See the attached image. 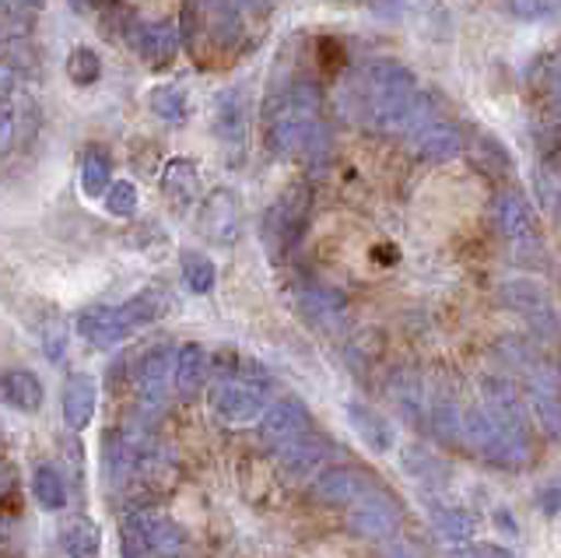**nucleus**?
<instances>
[{"label":"nucleus","mask_w":561,"mask_h":558,"mask_svg":"<svg viewBox=\"0 0 561 558\" xmlns=\"http://www.w3.org/2000/svg\"><path fill=\"white\" fill-rule=\"evenodd\" d=\"M417 95V78L400 60H373L344 84L341 106L368 130L397 134V124Z\"/></svg>","instance_id":"1"},{"label":"nucleus","mask_w":561,"mask_h":558,"mask_svg":"<svg viewBox=\"0 0 561 558\" xmlns=\"http://www.w3.org/2000/svg\"><path fill=\"white\" fill-rule=\"evenodd\" d=\"M169 309V299L158 288H145L119 306H92L78 312V334L95 348H116L134 338L140 327L154 323Z\"/></svg>","instance_id":"2"},{"label":"nucleus","mask_w":561,"mask_h":558,"mask_svg":"<svg viewBox=\"0 0 561 558\" xmlns=\"http://www.w3.org/2000/svg\"><path fill=\"white\" fill-rule=\"evenodd\" d=\"M207 405L228 425H250L271 405V379L256 373H232L210 383Z\"/></svg>","instance_id":"3"},{"label":"nucleus","mask_w":561,"mask_h":558,"mask_svg":"<svg viewBox=\"0 0 561 558\" xmlns=\"http://www.w3.org/2000/svg\"><path fill=\"white\" fill-rule=\"evenodd\" d=\"M309 207H312V194L306 186H291L285 190L263 215V242H267L271 257H285L298 247L306 225H309Z\"/></svg>","instance_id":"4"},{"label":"nucleus","mask_w":561,"mask_h":558,"mask_svg":"<svg viewBox=\"0 0 561 558\" xmlns=\"http://www.w3.org/2000/svg\"><path fill=\"white\" fill-rule=\"evenodd\" d=\"M127 540L148 558H180L186 551V531L162 510H137L127 520Z\"/></svg>","instance_id":"5"},{"label":"nucleus","mask_w":561,"mask_h":558,"mask_svg":"<svg viewBox=\"0 0 561 558\" xmlns=\"http://www.w3.org/2000/svg\"><path fill=\"white\" fill-rule=\"evenodd\" d=\"M172 355L175 352L169 344H158L137 365V379H134L137 383V397H140V418H137V422L148 425V429H151V422L158 418V411H162L165 397L172 390Z\"/></svg>","instance_id":"6"},{"label":"nucleus","mask_w":561,"mask_h":558,"mask_svg":"<svg viewBox=\"0 0 561 558\" xmlns=\"http://www.w3.org/2000/svg\"><path fill=\"white\" fill-rule=\"evenodd\" d=\"M242 221H245V215H242V201H239L236 190L218 186L201 201L197 225L215 247H232V242H239Z\"/></svg>","instance_id":"7"},{"label":"nucleus","mask_w":561,"mask_h":558,"mask_svg":"<svg viewBox=\"0 0 561 558\" xmlns=\"http://www.w3.org/2000/svg\"><path fill=\"white\" fill-rule=\"evenodd\" d=\"M347 523L365 540H390L400 531V513L393 510V502L382 488H373V492H365L347 505Z\"/></svg>","instance_id":"8"},{"label":"nucleus","mask_w":561,"mask_h":558,"mask_svg":"<svg viewBox=\"0 0 561 558\" xmlns=\"http://www.w3.org/2000/svg\"><path fill=\"white\" fill-rule=\"evenodd\" d=\"M127 43L134 46V54L145 64L169 67L175 60V54H180V25L130 19L127 22Z\"/></svg>","instance_id":"9"},{"label":"nucleus","mask_w":561,"mask_h":558,"mask_svg":"<svg viewBox=\"0 0 561 558\" xmlns=\"http://www.w3.org/2000/svg\"><path fill=\"white\" fill-rule=\"evenodd\" d=\"M274 460H277V467L285 470V475H291V478H312V475H320V470L330 467V460H333V446L323 440V435H316V432L309 429V432H302V435H295V440L274 446Z\"/></svg>","instance_id":"10"},{"label":"nucleus","mask_w":561,"mask_h":558,"mask_svg":"<svg viewBox=\"0 0 561 558\" xmlns=\"http://www.w3.org/2000/svg\"><path fill=\"white\" fill-rule=\"evenodd\" d=\"M491 218H495V229L502 232V239H508L513 247H537L540 242L534 207L516 190H502L495 204H491Z\"/></svg>","instance_id":"11"},{"label":"nucleus","mask_w":561,"mask_h":558,"mask_svg":"<svg viewBox=\"0 0 561 558\" xmlns=\"http://www.w3.org/2000/svg\"><path fill=\"white\" fill-rule=\"evenodd\" d=\"M312 422H309V408L302 405L298 397H280V400H271L267 411L260 414V440L267 443L271 449L295 440V435L309 432Z\"/></svg>","instance_id":"12"},{"label":"nucleus","mask_w":561,"mask_h":558,"mask_svg":"<svg viewBox=\"0 0 561 558\" xmlns=\"http://www.w3.org/2000/svg\"><path fill=\"white\" fill-rule=\"evenodd\" d=\"M215 134H218L225 155L232 151V162H239L245 151V137H250V106H245L239 89L221 92L218 110H215Z\"/></svg>","instance_id":"13"},{"label":"nucleus","mask_w":561,"mask_h":558,"mask_svg":"<svg viewBox=\"0 0 561 558\" xmlns=\"http://www.w3.org/2000/svg\"><path fill=\"white\" fill-rule=\"evenodd\" d=\"M373 488L379 485L358 467H327L316 475V496L330 505H341V510H347L351 502L362 499L365 492H373Z\"/></svg>","instance_id":"14"},{"label":"nucleus","mask_w":561,"mask_h":558,"mask_svg":"<svg viewBox=\"0 0 561 558\" xmlns=\"http://www.w3.org/2000/svg\"><path fill=\"white\" fill-rule=\"evenodd\" d=\"M201 29L218 49H232L242 39V8L236 0H197Z\"/></svg>","instance_id":"15"},{"label":"nucleus","mask_w":561,"mask_h":558,"mask_svg":"<svg viewBox=\"0 0 561 558\" xmlns=\"http://www.w3.org/2000/svg\"><path fill=\"white\" fill-rule=\"evenodd\" d=\"M64 422L70 432H84L88 425H92L95 418V408H99V383L95 376L88 373H70L67 383H64Z\"/></svg>","instance_id":"16"},{"label":"nucleus","mask_w":561,"mask_h":558,"mask_svg":"<svg viewBox=\"0 0 561 558\" xmlns=\"http://www.w3.org/2000/svg\"><path fill=\"white\" fill-rule=\"evenodd\" d=\"M344 418H347L351 432H355L358 440H362V446H368L373 453H390L397 446V432H393L390 418H386V414L358 405V400H347Z\"/></svg>","instance_id":"17"},{"label":"nucleus","mask_w":561,"mask_h":558,"mask_svg":"<svg viewBox=\"0 0 561 558\" xmlns=\"http://www.w3.org/2000/svg\"><path fill=\"white\" fill-rule=\"evenodd\" d=\"M414 155L425 162H449L463 151V134L456 130L449 119H432V124L417 127L411 134Z\"/></svg>","instance_id":"18"},{"label":"nucleus","mask_w":561,"mask_h":558,"mask_svg":"<svg viewBox=\"0 0 561 558\" xmlns=\"http://www.w3.org/2000/svg\"><path fill=\"white\" fill-rule=\"evenodd\" d=\"M0 400L22 414H35L46 405V387H43V379L28 369H8L0 376Z\"/></svg>","instance_id":"19"},{"label":"nucleus","mask_w":561,"mask_h":558,"mask_svg":"<svg viewBox=\"0 0 561 558\" xmlns=\"http://www.w3.org/2000/svg\"><path fill=\"white\" fill-rule=\"evenodd\" d=\"M393 408L403 422H411L414 429H425V414H428V394H425V383H421L414 373H400L393 376Z\"/></svg>","instance_id":"20"},{"label":"nucleus","mask_w":561,"mask_h":558,"mask_svg":"<svg viewBox=\"0 0 561 558\" xmlns=\"http://www.w3.org/2000/svg\"><path fill=\"white\" fill-rule=\"evenodd\" d=\"M207 379V352L197 341H186L180 352L172 355V387L183 397L197 394Z\"/></svg>","instance_id":"21"},{"label":"nucleus","mask_w":561,"mask_h":558,"mask_svg":"<svg viewBox=\"0 0 561 558\" xmlns=\"http://www.w3.org/2000/svg\"><path fill=\"white\" fill-rule=\"evenodd\" d=\"M298 306H302V312L312 323H320L327 330H333L344 320V295L327 285H306L298 292Z\"/></svg>","instance_id":"22"},{"label":"nucleus","mask_w":561,"mask_h":558,"mask_svg":"<svg viewBox=\"0 0 561 558\" xmlns=\"http://www.w3.org/2000/svg\"><path fill=\"white\" fill-rule=\"evenodd\" d=\"M432 531L446 548H460L470 545L473 534H478V516L460 510V505H443V510L432 513Z\"/></svg>","instance_id":"23"},{"label":"nucleus","mask_w":561,"mask_h":558,"mask_svg":"<svg viewBox=\"0 0 561 558\" xmlns=\"http://www.w3.org/2000/svg\"><path fill=\"white\" fill-rule=\"evenodd\" d=\"M162 194L175 207H186V204L197 201V162L193 159H169L162 169Z\"/></svg>","instance_id":"24"},{"label":"nucleus","mask_w":561,"mask_h":558,"mask_svg":"<svg viewBox=\"0 0 561 558\" xmlns=\"http://www.w3.org/2000/svg\"><path fill=\"white\" fill-rule=\"evenodd\" d=\"M60 545H64L67 558H99L102 555V527L92 516H78L64 527Z\"/></svg>","instance_id":"25"},{"label":"nucleus","mask_w":561,"mask_h":558,"mask_svg":"<svg viewBox=\"0 0 561 558\" xmlns=\"http://www.w3.org/2000/svg\"><path fill=\"white\" fill-rule=\"evenodd\" d=\"M502 295H505V303L513 306V309H519L526 320H534V323L543 320L548 327H554V312H551L548 299H543V292L537 285H530V282H508L502 288Z\"/></svg>","instance_id":"26"},{"label":"nucleus","mask_w":561,"mask_h":558,"mask_svg":"<svg viewBox=\"0 0 561 558\" xmlns=\"http://www.w3.org/2000/svg\"><path fill=\"white\" fill-rule=\"evenodd\" d=\"M32 496L46 513H60L67 505V481L53 464H39L32 475Z\"/></svg>","instance_id":"27"},{"label":"nucleus","mask_w":561,"mask_h":558,"mask_svg":"<svg viewBox=\"0 0 561 558\" xmlns=\"http://www.w3.org/2000/svg\"><path fill=\"white\" fill-rule=\"evenodd\" d=\"M113 183V159L110 151L102 148H88L81 159V190L88 197H102Z\"/></svg>","instance_id":"28"},{"label":"nucleus","mask_w":561,"mask_h":558,"mask_svg":"<svg viewBox=\"0 0 561 558\" xmlns=\"http://www.w3.org/2000/svg\"><path fill=\"white\" fill-rule=\"evenodd\" d=\"M180 267H183V282L193 295H210L218 282V271H215V260L201 250H183L180 257Z\"/></svg>","instance_id":"29"},{"label":"nucleus","mask_w":561,"mask_h":558,"mask_svg":"<svg viewBox=\"0 0 561 558\" xmlns=\"http://www.w3.org/2000/svg\"><path fill=\"white\" fill-rule=\"evenodd\" d=\"M400 460H403V470L421 481L425 488H435V485H446V467L438 457H432V453L425 446H408L400 453Z\"/></svg>","instance_id":"30"},{"label":"nucleus","mask_w":561,"mask_h":558,"mask_svg":"<svg viewBox=\"0 0 561 558\" xmlns=\"http://www.w3.org/2000/svg\"><path fill=\"white\" fill-rule=\"evenodd\" d=\"M151 110L154 116H162L165 124H175L183 127L186 124V92L180 89V84H158V89L151 92Z\"/></svg>","instance_id":"31"},{"label":"nucleus","mask_w":561,"mask_h":558,"mask_svg":"<svg viewBox=\"0 0 561 558\" xmlns=\"http://www.w3.org/2000/svg\"><path fill=\"white\" fill-rule=\"evenodd\" d=\"M67 75L75 84H92L99 81L102 75V57L95 54L92 46H78V49H70V57H67Z\"/></svg>","instance_id":"32"},{"label":"nucleus","mask_w":561,"mask_h":558,"mask_svg":"<svg viewBox=\"0 0 561 558\" xmlns=\"http://www.w3.org/2000/svg\"><path fill=\"white\" fill-rule=\"evenodd\" d=\"M105 212L113 218H134L137 215V186L127 180H116L105 190Z\"/></svg>","instance_id":"33"},{"label":"nucleus","mask_w":561,"mask_h":558,"mask_svg":"<svg viewBox=\"0 0 561 558\" xmlns=\"http://www.w3.org/2000/svg\"><path fill=\"white\" fill-rule=\"evenodd\" d=\"M43 344H46L49 362H60V358L67 355V330H64L60 320H49V323L43 327Z\"/></svg>","instance_id":"34"},{"label":"nucleus","mask_w":561,"mask_h":558,"mask_svg":"<svg viewBox=\"0 0 561 558\" xmlns=\"http://www.w3.org/2000/svg\"><path fill=\"white\" fill-rule=\"evenodd\" d=\"M453 558H519V555L502 548V545H488V540H481V545H460V548H453Z\"/></svg>","instance_id":"35"},{"label":"nucleus","mask_w":561,"mask_h":558,"mask_svg":"<svg viewBox=\"0 0 561 558\" xmlns=\"http://www.w3.org/2000/svg\"><path fill=\"white\" fill-rule=\"evenodd\" d=\"M14 141V113L8 102H0V151H8Z\"/></svg>","instance_id":"36"},{"label":"nucleus","mask_w":561,"mask_h":558,"mask_svg":"<svg viewBox=\"0 0 561 558\" xmlns=\"http://www.w3.org/2000/svg\"><path fill=\"white\" fill-rule=\"evenodd\" d=\"M543 4H548V0H508V11L519 14V19H540Z\"/></svg>","instance_id":"37"},{"label":"nucleus","mask_w":561,"mask_h":558,"mask_svg":"<svg viewBox=\"0 0 561 558\" xmlns=\"http://www.w3.org/2000/svg\"><path fill=\"white\" fill-rule=\"evenodd\" d=\"M540 505H543V513H548V516H554V513H558V488H554V485L543 488V499H540Z\"/></svg>","instance_id":"38"},{"label":"nucleus","mask_w":561,"mask_h":558,"mask_svg":"<svg viewBox=\"0 0 561 558\" xmlns=\"http://www.w3.org/2000/svg\"><path fill=\"white\" fill-rule=\"evenodd\" d=\"M499 531H505V534H519V527H516V520H513V513H505V510H499Z\"/></svg>","instance_id":"39"},{"label":"nucleus","mask_w":561,"mask_h":558,"mask_svg":"<svg viewBox=\"0 0 561 558\" xmlns=\"http://www.w3.org/2000/svg\"><path fill=\"white\" fill-rule=\"evenodd\" d=\"M0 8H43V0H0Z\"/></svg>","instance_id":"40"},{"label":"nucleus","mask_w":561,"mask_h":558,"mask_svg":"<svg viewBox=\"0 0 561 558\" xmlns=\"http://www.w3.org/2000/svg\"><path fill=\"white\" fill-rule=\"evenodd\" d=\"M236 4L239 8H250V11H263V8L271 4V0H236Z\"/></svg>","instance_id":"41"},{"label":"nucleus","mask_w":561,"mask_h":558,"mask_svg":"<svg viewBox=\"0 0 561 558\" xmlns=\"http://www.w3.org/2000/svg\"><path fill=\"white\" fill-rule=\"evenodd\" d=\"M8 488V467H0V492Z\"/></svg>","instance_id":"42"},{"label":"nucleus","mask_w":561,"mask_h":558,"mask_svg":"<svg viewBox=\"0 0 561 558\" xmlns=\"http://www.w3.org/2000/svg\"><path fill=\"white\" fill-rule=\"evenodd\" d=\"M386 558H411V555H408V551H400V548H397V551H390V555H386Z\"/></svg>","instance_id":"43"}]
</instances>
